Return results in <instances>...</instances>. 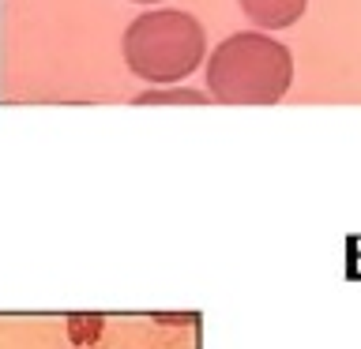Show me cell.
<instances>
[{"mask_svg":"<svg viewBox=\"0 0 361 349\" xmlns=\"http://www.w3.org/2000/svg\"><path fill=\"white\" fill-rule=\"evenodd\" d=\"M64 331H68V342L75 349H98V338L106 331V315L102 312H72Z\"/></svg>","mask_w":361,"mask_h":349,"instance_id":"cell-4","label":"cell"},{"mask_svg":"<svg viewBox=\"0 0 361 349\" xmlns=\"http://www.w3.org/2000/svg\"><path fill=\"white\" fill-rule=\"evenodd\" d=\"M290 49L267 34H233L207 64V90L226 106H271L290 90Z\"/></svg>","mask_w":361,"mask_h":349,"instance_id":"cell-1","label":"cell"},{"mask_svg":"<svg viewBox=\"0 0 361 349\" xmlns=\"http://www.w3.org/2000/svg\"><path fill=\"white\" fill-rule=\"evenodd\" d=\"M203 53V27L177 8L147 11L124 30V64L147 83H180L200 68Z\"/></svg>","mask_w":361,"mask_h":349,"instance_id":"cell-2","label":"cell"},{"mask_svg":"<svg viewBox=\"0 0 361 349\" xmlns=\"http://www.w3.org/2000/svg\"><path fill=\"white\" fill-rule=\"evenodd\" d=\"M166 101H188V106H200V101H207V94H200V90H188V87L143 90V94L135 98V106H166Z\"/></svg>","mask_w":361,"mask_h":349,"instance_id":"cell-5","label":"cell"},{"mask_svg":"<svg viewBox=\"0 0 361 349\" xmlns=\"http://www.w3.org/2000/svg\"><path fill=\"white\" fill-rule=\"evenodd\" d=\"M305 4L309 0H241V11L256 27L264 30H282L290 23H298L305 15Z\"/></svg>","mask_w":361,"mask_h":349,"instance_id":"cell-3","label":"cell"},{"mask_svg":"<svg viewBox=\"0 0 361 349\" xmlns=\"http://www.w3.org/2000/svg\"><path fill=\"white\" fill-rule=\"evenodd\" d=\"M135 4H151V0H135Z\"/></svg>","mask_w":361,"mask_h":349,"instance_id":"cell-7","label":"cell"},{"mask_svg":"<svg viewBox=\"0 0 361 349\" xmlns=\"http://www.w3.org/2000/svg\"><path fill=\"white\" fill-rule=\"evenodd\" d=\"M151 319L158 326H185V323H196V315H192V312H185V315H180V312H154Z\"/></svg>","mask_w":361,"mask_h":349,"instance_id":"cell-6","label":"cell"}]
</instances>
